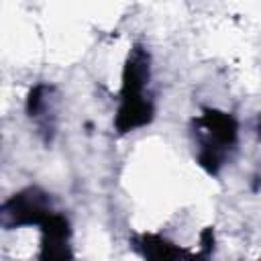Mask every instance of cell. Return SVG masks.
I'll use <instances>...</instances> for the list:
<instances>
[{
	"mask_svg": "<svg viewBox=\"0 0 261 261\" xmlns=\"http://www.w3.org/2000/svg\"><path fill=\"white\" fill-rule=\"evenodd\" d=\"M192 130L198 141L200 167L210 175H218L228 151L234 149L239 139L237 118L218 108H204L202 114L192 120Z\"/></svg>",
	"mask_w": 261,
	"mask_h": 261,
	"instance_id": "6da1fadb",
	"label": "cell"
},
{
	"mask_svg": "<svg viewBox=\"0 0 261 261\" xmlns=\"http://www.w3.org/2000/svg\"><path fill=\"white\" fill-rule=\"evenodd\" d=\"M53 214L51 196L39 186H27L6 198L0 206V224L4 230L22 226H41Z\"/></svg>",
	"mask_w": 261,
	"mask_h": 261,
	"instance_id": "7a4b0ae2",
	"label": "cell"
},
{
	"mask_svg": "<svg viewBox=\"0 0 261 261\" xmlns=\"http://www.w3.org/2000/svg\"><path fill=\"white\" fill-rule=\"evenodd\" d=\"M57 100V90L51 84H35L24 100V112L37 124V133L41 135L45 145H49L55 135Z\"/></svg>",
	"mask_w": 261,
	"mask_h": 261,
	"instance_id": "3957f363",
	"label": "cell"
},
{
	"mask_svg": "<svg viewBox=\"0 0 261 261\" xmlns=\"http://www.w3.org/2000/svg\"><path fill=\"white\" fill-rule=\"evenodd\" d=\"M71 228L69 220L53 212L43 224H41V251L37 261H71V245H69Z\"/></svg>",
	"mask_w": 261,
	"mask_h": 261,
	"instance_id": "277c9868",
	"label": "cell"
},
{
	"mask_svg": "<svg viewBox=\"0 0 261 261\" xmlns=\"http://www.w3.org/2000/svg\"><path fill=\"white\" fill-rule=\"evenodd\" d=\"M149 77H151V55L143 45H133L122 65L120 100L145 96Z\"/></svg>",
	"mask_w": 261,
	"mask_h": 261,
	"instance_id": "5b68a950",
	"label": "cell"
},
{
	"mask_svg": "<svg viewBox=\"0 0 261 261\" xmlns=\"http://www.w3.org/2000/svg\"><path fill=\"white\" fill-rule=\"evenodd\" d=\"M155 118V106L149 98L139 96V98H124L118 104V110L114 114V128L124 135L133 133L137 128H143L151 124Z\"/></svg>",
	"mask_w": 261,
	"mask_h": 261,
	"instance_id": "8992f818",
	"label": "cell"
},
{
	"mask_svg": "<svg viewBox=\"0 0 261 261\" xmlns=\"http://www.w3.org/2000/svg\"><path fill=\"white\" fill-rule=\"evenodd\" d=\"M133 247L145 261H186V253L179 245L159 232H143L133 239Z\"/></svg>",
	"mask_w": 261,
	"mask_h": 261,
	"instance_id": "52a82bcc",
	"label": "cell"
},
{
	"mask_svg": "<svg viewBox=\"0 0 261 261\" xmlns=\"http://www.w3.org/2000/svg\"><path fill=\"white\" fill-rule=\"evenodd\" d=\"M214 245H216V237H214V228L206 226L200 232V245L194 253H186V261H210L214 255Z\"/></svg>",
	"mask_w": 261,
	"mask_h": 261,
	"instance_id": "ba28073f",
	"label": "cell"
},
{
	"mask_svg": "<svg viewBox=\"0 0 261 261\" xmlns=\"http://www.w3.org/2000/svg\"><path fill=\"white\" fill-rule=\"evenodd\" d=\"M255 130H257V137L261 139V112H259V116H257V126H255Z\"/></svg>",
	"mask_w": 261,
	"mask_h": 261,
	"instance_id": "9c48e42d",
	"label": "cell"
}]
</instances>
